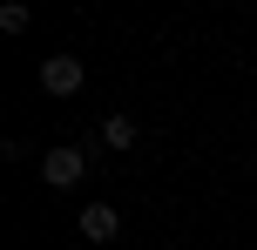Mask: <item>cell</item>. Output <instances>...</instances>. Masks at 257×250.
I'll use <instances>...</instances> for the list:
<instances>
[{"label": "cell", "instance_id": "3957f363", "mask_svg": "<svg viewBox=\"0 0 257 250\" xmlns=\"http://www.w3.org/2000/svg\"><path fill=\"white\" fill-rule=\"evenodd\" d=\"M75 230H81V237H88V243H108V237H115V230H122V216L108 210V203H88V210L75 216Z\"/></svg>", "mask_w": 257, "mask_h": 250}, {"label": "cell", "instance_id": "7a4b0ae2", "mask_svg": "<svg viewBox=\"0 0 257 250\" xmlns=\"http://www.w3.org/2000/svg\"><path fill=\"white\" fill-rule=\"evenodd\" d=\"M41 88L48 95H75L81 88V61L75 54H48V61H41Z\"/></svg>", "mask_w": 257, "mask_h": 250}, {"label": "cell", "instance_id": "5b68a950", "mask_svg": "<svg viewBox=\"0 0 257 250\" xmlns=\"http://www.w3.org/2000/svg\"><path fill=\"white\" fill-rule=\"evenodd\" d=\"M0 27H7V34H21V27H27V7H21V0H7V7H0Z\"/></svg>", "mask_w": 257, "mask_h": 250}, {"label": "cell", "instance_id": "6da1fadb", "mask_svg": "<svg viewBox=\"0 0 257 250\" xmlns=\"http://www.w3.org/2000/svg\"><path fill=\"white\" fill-rule=\"evenodd\" d=\"M81 169H88L81 149H48V156H41V183H54V189H75Z\"/></svg>", "mask_w": 257, "mask_h": 250}, {"label": "cell", "instance_id": "277c9868", "mask_svg": "<svg viewBox=\"0 0 257 250\" xmlns=\"http://www.w3.org/2000/svg\"><path fill=\"white\" fill-rule=\"evenodd\" d=\"M102 142L108 149H128V142H136V122H128V115H108L102 122Z\"/></svg>", "mask_w": 257, "mask_h": 250}]
</instances>
